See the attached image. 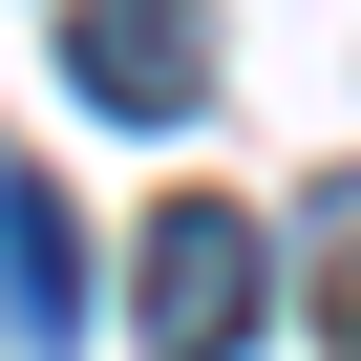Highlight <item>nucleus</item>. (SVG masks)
<instances>
[{"mask_svg":"<svg viewBox=\"0 0 361 361\" xmlns=\"http://www.w3.org/2000/svg\"><path fill=\"white\" fill-rule=\"evenodd\" d=\"M64 85L128 106V128H192L213 106V22L192 0H64Z\"/></svg>","mask_w":361,"mask_h":361,"instance_id":"1","label":"nucleus"},{"mask_svg":"<svg viewBox=\"0 0 361 361\" xmlns=\"http://www.w3.org/2000/svg\"><path fill=\"white\" fill-rule=\"evenodd\" d=\"M255 298H276L255 213H213V192H170V213H149V255H128V319H149V340H234Z\"/></svg>","mask_w":361,"mask_h":361,"instance_id":"2","label":"nucleus"},{"mask_svg":"<svg viewBox=\"0 0 361 361\" xmlns=\"http://www.w3.org/2000/svg\"><path fill=\"white\" fill-rule=\"evenodd\" d=\"M0 340H85V234L43 170H0Z\"/></svg>","mask_w":361,"mask_h":361,"instance_id":"3","label":"nucleus"}]
</instances>
